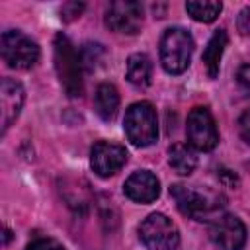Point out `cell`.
Returning <instances> with one entry per match:
<instances>
[{
    "mask_svg": "<svg viewBox=\"0 0 250 250\" xmlns=\"http://www.w3.org/2000/svg\"><path fill=\"white\" fill-rule=\"evenodd\" d=\"M139 238L146 250H178V227L162 213H150L139 225Z\"/></svg>",
    "mask_w": 250,
    "mask_h": 250,
    "instance_id": "cell-4",
    "label": "cell"
},
{
    "mask_svg": "<svg viewBox=\"0 0 250 250\" xmlns=\"http://www.w3.org/2000/svg\"><path fill=\"white\" fill-rule=\"evenodd\" d=\"M25 102L23 86L14 78H2L0 82V125L2 133L8 131V127L18 119L21 107Z\"/></svg>",
    "mask_w": 250,
    "mask_h": 250,
    "instance_id": "cell-11",
    "label": "cell"
},
{
    "mask_svg": "<svg viewBox=\"0 0 250 250\" xmlns=\"http://www.w3.org/2000/svg\"><path fill=\"white\" fill-rule=\"evenodd\" d=\"M127 80L137 88H146L152 78V62L145 53H135L127 59Z\"/></svg>",
    "mask_w": 250,
    "mask_h": 250,
    "instance_id": "cell-15",
    "label": "cell"
},
{
    "mask_svg": "<svg viewBox=\"0 0 250 250\" xmlns=\"http://www.w3.org/2000/svg\"><path fill=\"white\" fill-rule=\"evenodd\" d=\"M170 195L176 201V207L180 209V213L186 217H191L195 221L209 219L219 209V205L215 201H211L207 195H203L201 191H195L188 186H182V184L172 186Z\"/></svg>",
    "mask_w": 250,
    "mask_h": 250,
    "instance_id": "cell-9",
    "label": "cell"
},
{
    "mask_svg": "<svg viewBox=\"0 0 250 250\" xmlns=\"http://www.w3.org/2000/svg\"><path fill=\"white\" fill-rule=\"evenodd\" d=\"M123 193L131 199V201H137V203H150L158 197L160 193V184H158V178L148 172V170H139V172H133L125 184H123Z\"/></svg>",
    "mask_w": 250,
    "mask_h": 250,
    "instance_id": "cell-12",
    "label": "cell"
},
{
    "mask_svg": "<svg viewBox=\"0 0 250 250\" xmlns=\"http://www.w3.org/2000/svg\"><path fill=\"white\" fill-rule=\"evenodd\" d=\"M119 107V94L117 88L109 82H104L96 88L94 94V109L104 121H111Z\"/></svg>",
    "mask_w": 250,
    "mask_h": 250,
    "instance_id": "cell-14",
    "label": "cell"
},
{
    "mask_svg": "<svg viewBox=\"0 0 250 250\" xmlns=\"http://www.w3.org/2000/svg\"><path fill=\"white\" fill-rule=\"evenodd\" d=\"M168 162L180 176H189L197 166V156L188 145L176 143L168 148Z\"/></svg>",
    "mask_w": 250,
    "mask_h": 250,
    "instance_id": "cell-16",
    "label": "cell"
},
{
    "mask_svg": "<svg viewBox=\"0 0 250 250\" xmlns=\"http://www.w3.org/2000/svg\"><path fill=\"white\" fill-rule=\"evenodd\" d=\"M236 84L242 92H250V64H242L236 70Z\"/></svg>",
    "mask_w": 250,
    "mask_h": 250,
    "instance_id": "cell-20",
    "label": "cell"
},
{
    "mask_svg": "<svg viewBox=\"0 0 250 250\" xmlns=\"http://www.w3.org/2000/svg\"><path fill=\"white\" fill-rule=\"evenodd\" d=\"M123 129L131 145L135 146H150L158 137V121L156 111L148 102H137L133 104L123 121Z\"/></svg>",
    "mask_w": 250,
    "mask_h": 250,
    "instance_id": "cell-3",
    "label": "cell"
},
{
    "mask_svg": "<svg viewBox=\"0 0 250 250\" xmlns=\"http://www.w3.org/2000/svg\"><path fill=\"white\" fill-rule=\"evenodd\" d=\"M25 250H64V246L55 238H37L31 244H27Z\"/></svg>",
    "mask_w": 250,
    "mask_h": 250,
    "instance_id": "cell-19",
    "label": "cell"
},
{
    "mask_svg": "<svg viewBox=\"0 0 250 250\" xmlns=\"http://www.w3.org/2000/svg\"><path fill=\"white\" fill-rule=\"evenodd\" d=\"M55 70L59 76V82L62 84L64 92L72 98L82 96L84 92V78H82V57L70 43V39L62 33H57L55 43Z\"/></svg>",
    "mask_w": 250,
    "mask_h": 250,
    "instance_id": "cell-1",
    "label": "cell"
},
{
    "mask_svg": "<svg viewBox=\"0 0 250 250\" xmlns=\"http://www.w3.org/2000/svg\"><path fill=\"white\" fill-rule=\"evenodd\" d=\"M105 25L115 33H137L143 25V6L135 0L111 2L105 12Z\"/></svg>",
    "mask_w": 250,
    "mask_h": 250,
    "instance_id": "cell-8",
    "label": "cell"
},
{
    "mask_svg": "<svg viewBox=\"0 0 250 250\" xmlns=\"http://www.w3.org/2000/svg\"><path fill=\"white\" fill-rule=\"evenodd\" d=\"M193 37L184 27H170L160 37V62L166 72L182 74L191 61Z\"/></svg>",
    "mask_w": 250,
    "mask_h": 250,
    "instance_id": "cell-2",
    "label": "cell"
},
{
    "mask_svg": "<svg viewBox=\"0 0 250 250\" xmlns=\"http://www.w3.org/2000/svg\"><path fill=\"white\" fill-rule=\"evenodd\" d=\"M238 129H240V137L250 145V109L242 113V117L238 121Z\"/></svg>",
    "mask_w": 250,
    "mask_h": 250,
    "instance_id": "cell-22",
    "label": "cell"
},
{
    "mask_svg": "<svg viewBox=\"0 0 250 250\" xmlns=\"http://www.w3.org/2000/svg\"><path fill=\"white\" fill-rule=\"evenodd\" d=\"M236 27L242 35H250V6L242 8L236 18Z\"/></svg>",
    "mask_w": 250,
    "mask_h": 250,
    "instance_id": "cell-21",
    "label": "cell"
},
{
    "mask_svg": "<svg viewBox=\"0 0 250 250\" xmlns=\"http://www.w3.org/2000/svg\"><path fill=\"white\" fill-rule=\"evenodd\" d=\"M188 143L197 150H213L219 143V133L215 119L207 107H193L188 115V127H186Z\"/></svg>",
    "mask_w": 250,
    "mask_h": 250,
    "instance_id": "cell-6",
    "label": "cell"
},
{
    "mask_svg": "<svg viewBox=\"0 0 250 250\" xmlns=\"http://www.w3.org/2000/svg\"><path fill=\"white\" fill-rule=\"evenodd\" d=\"M229 45V35H227V31L225 29H217L213 35H211V39H209V43H207V47H205V51H203V64H205V68H207V74H209V78H217V74H219V64H221V57H223V53H225V47Z\"/></svg>",
    "mask_w": 250,
    "mask_h": 250,
    "instance_id": "cell-13",
    "label": "cell"
},
{
    "mask_svg": "<svg viewBox=\"0 0 250 250\" xmlns=\"http://www.w3.org/2000/svg\"><path fill=\"white\" fill-rule=\"evenodd\" d=\"M125 162H127V150L121 145L100 141L92 146L90 164H92V170L100 178H109L117 174L125 166Z\"/></svg>",
    "mask_w": 250,
    "mask_h": 250,
    "instance_id": "cell-10",
    "label": "cell"
},
{
    "mask_svg": "<svg viewBox=\"0 0 250 250\" xmlns=\"http://www.w3.org/2000/svg\"><path fill=\"white\" fill-rule=\"evenodd\" d=\"M186 10H188V14L195 21L211 23L221 14L223 4L221 2H215V0H189V2H186Z\"/></svg>",
    "mask_w": 250,
    "mask_h": 250,
    "instance_id": "cell-17",
    "label": "cell"
},
{
    "mask_svg": "<svg viewBox=\"0 0 250 250\" xmlns=\"http://www.w3.org/2000/svg\"><path fill=\"white\" fill-rule=\"evenodd\" d=\"M10 236H12V232H10L8 229H4V244H8V242H10Z\"/></svg>",
    "mask_w": 250,
    "mask_h": 250,
    "instance_id": "cell-23",
    "label": "cell"
},
{
    "mask_svg": "<svg viewBox=\"0 0 250 250\" xmlns=\"http://www.w3.org/2000/svg\"><path fill=\"white\" fill-rule=\"evenodd\" d=\"M209 236L219 250H242L246 242V229L236 215H217L209 225Z\"/></svg>",
    "mask_w": 250,
    "mask_h": 250,
    "instance_id": "cell-7",
    "label": "cell"
},
{
    "mask_svg": "<svg viewBox=\"0 0 250 250\" xmlns=\"http://www.w3.org/2000/svg\"><path fill=\"white\" fill-rule=\"evenodd\" d=\"M0 53H2L4 62L16 70H27L39 59L37 43L18 29H8L2 33Z\"/></svg>",
    "mask_w": 250,
    "mask_h": 250,
    "instance_id": "cell-5",
    "label": "cell"
},
{
    "mask_svg": "<svg viewBox=\"0 0 250 250\" xmlns=\"http://www.w3.org/2000/svg\"><path fill=\"white\" fill-rule=\"evenodd\" d=\"M82 10H84V4L82 2H66L61 8V18L64 21H72L74 18H78L82 14Z\"/></svg>",
    "mask_w": 250,
    "mask_h": 250,
    "instance_id": "cell-18",
    "label": "cell"
}]
</instances>
